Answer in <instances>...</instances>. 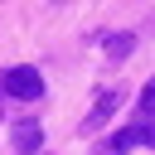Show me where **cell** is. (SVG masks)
I'll use <instances>...</instances> for the list:
<instances>
[{"label":"cell","instance_id":"obj_1","mask_svg":"<svg viewBox=\"0 0 155 155\" xmlns=\"http://www.w3.org/2000/svg\"><path fill=\"white\" fill-rule=\"evenodd\" d=\"M0 92H10V97H19V102H39L44 97V78H39V68H5L0 73Z\"/></svg>","mask_w":155,"mask_h":155},{"label":"cell","instance_id":"obj_2","mask_svg":"<svg viewBox=\"0 0 155 155\" xmlns=\"http://www.w3.org/2000/svg\"><path fill=\"white\" fill-rule=\"evenodd\" d=\"M39 145H44V131H39V121H34V116L15 121V155H39Z\"/></svg>","mask_w":155,"mask_h":155},{"label":"cell","instance_id":"obj_3","mask_svg":"<svg viewBox=\"0 0 155 155\" xmlns=\"http://www.w3.org/2000/svg\"><path fill=\"white\" fill-rule=\"evenodd\" d=\"M131 145H155V121H136L111 136V150H131Z\"/></svg>","mask_w":155,"mask_h":155},{"label":"cell","instance_id":"obj_4","mask_svg":"<svg viewBox=\"0 0 155 155\" xmlns=\"http://www.w3.org/2000/svg\"><path fill=\"white\" fill-rule=\"evenodd\" d=\"M116 102H121L116 92H102V97H97V107H92V116H87V131H92V126H102V121L116 111Z\"/></svg>","mask_w":155,"mask_h":155},{"label":"cell","instance_id":"obj_5","mask_svg":"<svg viewBox=\"0 0 155 155\" xmlns=\"http://www.w3.org/2000/svg\"><path fill=\"white\" fill-rule=\"evenodd\" d=\"M131 48H136V34H126V29H121V34H111V39H107V53H111V58H116V63H121V58H126V53H131Z\"/></svg>","mask_w":155,"mask_h":155},{"label":"cell","instance_id":"obj_6","mask_svg":"<svg viewBox=\"0 0 155 155\" xmlns=\"http://www.w3.org/2000/svg\"><path fill=\"white\" fill-rule=\"evenodd\" d=\"M136 107H140V116H155V78L140 87V102H136Z\"/></svg>","mask_w":155,"mask_h":155},{"label":"cell","instance_id":"obj_7","mask_svg":"<svg viewBox=\"0 0 155 155\" xmlns=\"http://www.w3.org/2000/svg\"><path fill=\"white\" fill-rule=\"evenodd\" d=\"M58 5H63V0H58Z\"/></svg>","mask_w":155,"mask_h":155}]
</instances>
